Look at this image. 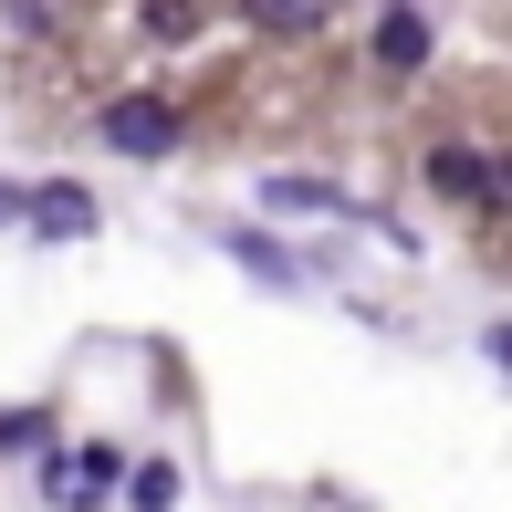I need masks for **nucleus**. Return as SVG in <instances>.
Returning a JSON list of instances; mask_svg holds the SVG:
<instances>
[{
	"label": "nucleus",
	"mask_w": 512,
	"mask_h": 512,
	"mask_svg": "<svg viewBox=\"0 0 512 512\" xmlns=\"http://www.w3.org/2000/svg\"><path fill=\"white\" fill-rule=\"evenodd\" d=\"M105 147L115 157H168L178 147V105L168 95H115L105 105Z\"/></svg>",
	"instance_id": "nucleus-1"
},
{
	"label": "nucleus",
	"mask_w": 512,
	"mask_h": 512,
	"mask_svg": "<svg viewBox=\"0 0 512 512\" xmlns=\"http://www.w3.org/2000/svg\"><path fill=\"white\" fill-rule=\"evenodd\" d=\"M42 492L53 502H105L115 492V450L95 439V450H42Z\"/></svg>",
	"instance_id": "nucleus-2"
},
{
	"label": "nucleus",
	"mask_w": 512,
	"mask_h": 512,
	"mask_svg": "<svg viewBox=\"0 0 512 512\" xmlns=\"http://www.w3.org/2000/svg\"><path fill=\"white\" fill-rule=\"evenodd\" d=\"M429 178H439L450 199H471V209H502V199H512V178L492 168V157H471V147H429Z\"/></svg>",
	"instance_id": "nucleus-3"
},
{
	"label": "nucleus",
	"mask_w": 512,
	"mask_h": 512,
	"mask_svg": "<svg viewBox=\"0 0 512 512\" xmlns=\"http://www.w3.org/2000/svg\"><path fill=\"white\" fill-rule=\"evenodd\" d=\"M21 209H32V230H42V241H84V230H95V199H84L74 178H53V189H32Z\"/></svg>",
	"instance_id": "nucleus-4"
},
{
	"label": "nucleus",
	"mask_w": 512,
	"mask_h": 512,
	"mask_svg": "<svg viewBox=\"0 0 512 512\" xmlns=\"http://www.w3.org/2000/svg\"><path fill=\"white\" fill-rule=\"evenodd\" d=\"M230 262H241L251 283H272V293H304V262H293L283 241H262V230H230Z\"/></svg>",
	"instance_id": "nucleus-5"
},
{
	"label": "nucleus",
	"mask_w": 512,
	"mask_h": 512,
	"mask_svg": "<svg viewBox=\"0 0 512 512\" xmlns=\"http://www.w3.org/2000/svg\"><path fill=\"white\" fill-rule=\"evenodd\" d=\"M241 11H251V32H262V42H314L335 0H241Z\"/></svg>",
	"instance_id": "nucleus-6"
},
{
	"label": "nucleus",
	"mask_w": 512,
	"mask_h": 512,
	"mask_svg": "<svg viewBox=\"0 0 512 512\" xmlns=\"http://www.w3.org/2000/svg\"><path fill=\"white\" fill-rule=\"evenodd\" d=\"M262 209H314V220H345V189H324V178H262Z\"/></svg>",
	"instance_id": "nucleus-7"
},
{
	"label": "nucleus",
	"mask_w": 512,
	"mask_h": 512,
	"mask_svg": "<svg viewBox=\"0 0 512 512\" xmlns=\"http://www.w3.org/2000/svg\"><path fill=\"white\" fill-rule=\"evenodd\" d=\"M377 63L418 74V63H429V21H418V11H387V21H377Z\"/></svg>",
	"instance_id": "nucleus-8"
},
{
	"label": "nucleus",
	"mask_w": 512,
	"mask_h": 512,
	"mask_svg": "<svg viewBox=\"0 0 512 512\" xmlns=\"http://www.w3.org/2000/svg\"><path fill=\"white\" fill-rule=\"evenodd\" d=\"M115 492H126V502H178V471L147 460V471H115Z\"/></svg>",
	"instance_id": "nucleus-9"
},
{
	"label": "nucleus",
	"mask_w": 512,
	"mask_h": 512,
	"mask_svg": "<svg viewBox=\"0 0 512 512\" xmlns=\"http://www.w3.org/2000/svg\"><path fill=\"white\" fill-rule=\"evenodd\" d=\"M147 32L157 42H189L199 32V0H147Z\"/></svg>",
	"instance_id": "nucleus-10"
},
{
	"label": "nucleus",
	"mask_w": 512,
	"mask_h": 512,
	"mask_svg": "<svg viewBox=\"0 0 512 512\" xmlns=\"http://www.w3.org/2000/svg\"><path fill=\"white\" fill-rule=\"evenodd\" d=\"M42 439H53V418H42V408H11V418H0V450H42Z\"/></svg>",
	"instance_id": "nucleus-11"
},
{
	"label": "nucleus",
	"mask_w": 512,
	"mask_h": 512,
	"mask_svg": "<svg viewBox=\"0 0 512 512\" xmlns=\"http://www.w3.org/2000/svg\"><path fill=\"white\" fill-rule=\"evenodd\" d=\"M0 220H21V189H0Z\"/></svg>",
	"instance_id": "nucleus-12"
}]
</instances>
